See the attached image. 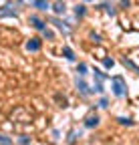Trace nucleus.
Instances as JSON below:
<instances>
[{"mask_svg": "<svg viewBox=\"0 0 139 145\" xmlns=\"http://www.w3.org/2000/svg\"><path fill=\"white\" fill-rule=\"evenodd\" d=\"M111 89H113V93H115L117 97H123V95L127 93V83H125V79H123V77H113Z\"/></svg>", "mask_w": 139, "mask_h": 145, "instance_id": "obj_1", "label": "nucleus"}, {"mask_svg": "<svg viewBox=\"0 0 139 145\" xmlns=\"http://www.w3.org/2000/svg\"><path fill=\"white\" fill-rule=\"evenodd\" d=\"M40 46H42L40 39H30V40L26 42V50H30V52H37V50H40Z\"/></svg>", "mask_w": 139, "mask_h": 145, "instance_id": "obj_2", "label": "nucleus"}, {"mask_svg": "<svg viewBox=\"0 0 139 145\" xmlns=\"http://www.w3.org/2000/svg\"><path fill=\"white\" fill-rule=\"evenodd\" d=\"M99 125V117L97 115H89L85 119V127H89V129H93V127H97Z\"/></svg>", "mask_w": 139, "mask_h": 145, "instance_id": "obj_3", "label": "nucleus"}, {"mask_svg": "<svg viewBox=\"0 0 139 145\" xmlns=\"http://www.w3.org/2000/svg\"><path fill=\"white\" fill-rule=\"evenodd\" d=\"M30 24L37 28V30H44V22L40 20L39 16H30Z\"/></svg>", "mask_w": 139, "mask_h": 145, "instance_id": "obj_4", "label": "nucleus"}, {"mask_svg": "<svg viewBox=\"0 0 139 145\" xmlns=\"http://www.w3.org/2000/svg\"><path fill=\"white\" fill-rule=\"evenodd\" d=\"M77 87H79V91H81L83 95H89V93H91V89L87 87V83H85L83 79H77Z\"/></svg>", "mask_w": 139, "mask_h": 145, "instance_id": "obj_5", "label": "nucleus"}, {"mask_svg": "<svg viewBox=\"0 0 139 145\" xmlns=\"http://www.w3.org/2000/svg\"><path fill=\"white\" fill-rule=\"evenodd\" d=\"M34 8H39V10H48V2L46 0H34Z\"/></svg>", "mask_w": 139, "mask_h": 145, "instance_id": "obj_6", "label": "nucleus"}, {"mask_svg": "<svg viewBox=\"0 0 139 145\" xmlns=\"http://www.w3.org/2000/svg\"><path fill=\"white\" fill-rule=\"evenodd\" d=\"M123 65H125V67H129V69H133V71H135V72H137V75H139V67H137V65H135V63H131V61H129V59H127V57H125V59H123Z\"/></svg>", "mask_w": 139, "mask_h": 145, "instance_id": "obj_7", "label": "nucleus"}, {"mask_svg": "<svg viewBox=\"0 0 139 145\" xmlns=\"http://www.w3.org/2000/svg\"><path fill=\"white\" fill-rule=\"evenodd\" d=\"M65 10H67V8H65V4L61 2V0H57V4H55V12H57V14H65Z\"/></svg>", "mask_w": 139, "mask_h": 145, "instance_id": "obj_8", "label": "nucleus"}, {"mask_svg": "<svg viewBox=\"0 0 139 145\" xmlns=\"http://www.w3.org/2000/svg\"><path fill=\"white\" fill-rule=\"evenodd\" d=\"M63 52H65V57H67L69 61H75V54H73L71 46H65V48H63Z\"/></svg>", "mask_w": 139, "mask_h": 145, "instance_id": "obj_9", "label": "nucleus"}, {"mask_svg": "<svg viewBox=\"0 0 139 145\" xmlns=\"http://www.w3.org/2000/svg\"><path fill=\"white\" fill-rule=\"evenodd\" d=\"M85 12H87V10H85V6H83V4H79V6L75 8V14H77V16H85Z\"/></svg>", "mask_w": 139, "mask_h": 145, "instance_id": "obj_10", "label": "nucleus"}, {"mask_svg": "<svg viewBox=\"0 0 139 145\" xmlns=\"http://www.w3.org/2000/svg\"><path fill=\"white\" fill-rule=\"evenodd\" d=\"M117 121H119V123H121V125H133V121H131V119H129V117H119V119H117Z\"/></svg>", "mask_w": 139, "mask_h": 145, "instance_id": "obj_11", "label": "nucleus"}, {"mask_svg": "<svg viewBox=\"0 0 139 145\" xmlns=\"http://www.w3.org/2000/svg\"><path fill=\"white\" fill-rule=\"evenodd\" d=\"M93 91H97V93H103V81H97L93 85Z\"/></svg>", "mask_w": 139, "mask_h": 145, "instance_id": "obj_12", "label": "nucleus"}, {"mask_svg": "<svg viewBox=\"0 0 139 145\" xmlns=\"http://www.w3.org/2000/svg\"><path fill=\"white\" fill-rule=\"evenodd\" d=\"M95 79H97V81H105L107 77H105V75H103V72H101V71H97V69H95Z\"/></svg>", "mask_w": 139, "mask_h": 145, "instance_id": "obj_13", "label": "nucleus"}, {"mask_svg": "<svg viewBox=\"0 0 139 145\" xmlns=\"http://www.w3.org/2000/svg\"><path fill=\"white\" fill-rule=\"evenodd\" d=\"M103 65H105L107 69H113V65H115V61H113V59H105V61H103Z\"/></svg>", "mask_w": 139, "mask_h": 145, "instance_id": "obj_14", "label": "nucleus"}, {"mask_svg": "<svg viewBox=\"0 0 139 145\" xmlns=\"http://www.w3.org/2000/svg\"><path fill=\"white\" fill-rule=\"evenodd\" d=\"M57 101L61 103V107H69V105H67V99H65V97H61V95H57Z\"/></svg>", "mask_w": 139, "mask_h": 145, "instance_id": "obj_15", "label": "nucleus"}, {"mask_svg": "<svg viewBox=\"0 0 139 145\" xmlns=\"http://www.w3.org/2000/svg\"><path fill=\"white\" fill-rule=\"evenodd\" d=\"M79 75H87V65H79Z\"/></svg>", "mask_w": 139, "mask_h": 145, "instance_id": "obj_16", "label": "nucleus"}, {"mask_svg": "<svg viewBox=\"0 0 139 145\" xmlns=\"http://www.w3.org/2000/svg\"><path fill=\"white\" fill-rule=\"evenodd\" d=\"M42 34H44V39H53V36H55L53 32H50V30H46V28L42 30Z\"/></svg>", "mask_w": 139, "mask_h": 145, "instance_id": "obj_17", "label": "nucleus"}, {"mask_svg": "<svg viewBox=\"0 0 139 145\" xmlns=\"http://www.w3.org/2000/svg\"><path fill=\"white\" fill-rule=\"evenodd\" d=\"M0 143H6V145H8V143H12V139L4 137V135H0Z\"/></svg>", "mask_w": 139, "mask_h": 145, "instance_id": "obj_18", "label": "nucleus"}, {"mask_svg": "<svg viewBox=\"0 0 139 145\" xmlns=\"http://www.w3.org/2000/svg\"><path fill=\"white\" fill-rule=\"evenodd\" d=\"M18 141H20V143H30V137H26V135H22V137H20Z\"/></svg>", "mask_w": 139, "mask_h": 145, "instance_id": "obj_19", "label": "nucleus"}, {"mask_svg": "<svg viewBox=\"0 0 139 145\" xmlns=\"http://www.w3.org/2000/svg\"><path fill=\"white\" fill-rule=\"evenodd\" d=\"M99 107H107V99H105V97H103V99L99 101Z\"/></svg>", "mask_w": 139, "mask_h": 145, "instance_id": "obj_20", "label": "nucleus"}, {"mask_svg": "<svg viewBox=\"0 0 139 145\" xmlns=\"http://www.w3.org/2000/svg\"><path fill=\"white\" fill-rule=\"evenodd\" d=\"M91 39H93L95 42H99V40H101V36H99V34H91Z\"/></svg>", "mask_w": 139, "mask_h": 145, "instance_id": "obj_21", "label": "nucleus"}, {"mask_svg": "<svg viewBox=\"0 0 139 145\" xmlns=\"http://www.w3.org/2000/svg\"><path fill=\"white\" fill-rule=\"evenodd\" d=\"M85 2H91V0H85Z\"/></svg>", "mask_w": 139, "mask_h": 145, "instance_id": "obj_22", "label": "nucleus"}]
</instances>
